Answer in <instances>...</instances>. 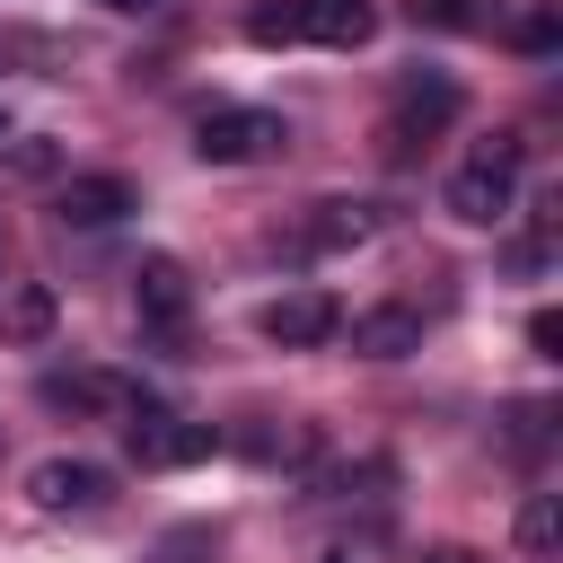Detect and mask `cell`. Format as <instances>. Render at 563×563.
<instances>
[{
  "label": "cell",
  "mask_w": 563,
  "mask_h": 563,
  "mask_svg": "<svg viewBox=\"0 0 563 563\" xmlns=\"http://www.w3.org/2000/svg\"><path fill=\"white\" fill-rule=\"evenodd\" d=\"M519 158H528V141H519V132H493V141L449 176V211H457L466 229L510 220V202H519Z\"/></svg>",
  "instance_id": "6da1fadb"
},
{
  "label": "cell",
  "mask_w": 563,
  "mask_h": 563,
  "mask_svg": "<svg viewBox=\"0 0 563 563\" xmlns=\"http://www.w3.org/2000/svg\"><path fill=\"white\" fill-rule=\"evenodd\" d=\"M290 150V123L264 114V106H211L194 123V158L202 167H255V158H282Z\"/></svg>",
  "instance_id": "7a4b0ae2"
},
{
  "label": "cell",
  "mask_w": 563,
  "mask_h": 563,
  "mask_svg": "<svg viewBox=\"0 0 563 563\" xmlns=\"http://www.w3.org/2000/svg\"><path fill=\"white\" fill-rule=\"evenodd\" d=\"M123 449H132V466H194V457L220 449V431L211 422H185V413H167L150 396H132L123 405Z\"/></svg>",
  "instance_id": "3957f363"
},
{
  "label": "cell",
  "mask_w": 563,
  "mask_h": 563,
  "mask_svg": "<svg viewBox=\"0 0 563 563\" xmlns=\"http://www.w3.org/2000/svg\"><path fill=\"white\" fill-rule=\"evenodd\" d=\"M457 106H466V88H457L449 70H405L396 114H387V158H405L413 141H431L440 123H457Z\"/></svg>",
  "instance_id": "277c9868"
},
{
  "label": "cell",
  "mask_w": 563,
  "mask_h": 563,
  "mask_svg": "<svg viewBox=\"0 0 563 563\" xmlns=\"http://www.w3.org/2000/svg\"><path fill=\"white\" fill-rule=\"evenodd\" d=\"M264 343H282V352H317V343H334L343 334V299L334 290H317V282H299V290H282V299H264Z\"/></svg>",
  "instance_id": "5b68a950"
},
{
  "label": "cell",
  "mask_w": 563,
  "mask_h": 563,
  "mask_svg": "<svg viewBox=\"0 0 563 563\" xmlns=\"http://www.w3.org/2000/svg\"><path fill=\"white\" fill-rule=\"evenodd\" d=\"M26 501H35V510H106V501H114V475L88 466V457H44V466L26 475Z\"/></svg>",
  "instance_id": "8992f818"
},
{
  "label": "cell",
  "mask_w": 563,
  "mask_h": 563,
  "mask_svg": "<svg viewBox=\"0 0 563 563\" xmlns=\"http://www.w3.org/2000/svg\"><path fill=\"white\" fill-rule=\"evenodd\" d=\"M132 308H141V325L176 334V325L194 317V282H185V264H176V255H141V264H132Z\"/></svg>",
  "instance_id": "52a82bcc"
},
{
  "label": "cell",
  "mask_w": 563,
  "mask_h": 563,
  "mask_svg": "<svg viewBox=\"0 0 563 563\" xmlns=\"http://www.w3.org/2000/svg\"><path fill=\"white\" fill-rule=\"evenodd\" d=\"M123 211H141V194H132L123 176H70V185L53 194V220H62V229H114Z\"/></svg>",
  "instance_id": "ba28073f"
},
{
  "label": "cell",
  "mask_w": 563,
  "mask_h": 563,
  "mask_svg": "<svg viewBox=\"0 0 563 563\" xmlns=\"http://www.w3.org/2000/svg\"><path fill=\"white\" fill-rule=\"evenodd\" d=\"M352 352H361V361H405V352H422V308H405V299L361 308V317H352Z\"/></svg>",
  "instance_id": "9c48e42d"
},
{
  "label": "cell",
  "mask_w": 563,
  "mask_h": 563,
  "mask_svg": "<svg viewBox=\"0 0 563 563\" xmlns=\"http://www.w3.org/2000/svg\"><path fill=\"white\" fill-rule=\"evenodd\" d=\"M53 413H123L141 387H123L114 369H44V387H35Z\"/></svg>",
  "instance_id": "30bf717a"
},
{
  "label": "cell",
  "mask_w": 563,
  "mask_h": 563,
  "mask_svg": "<svg viewBox=\"0 0 563 563\" xmlns=\"http://www.w3.org/2000/svg\"><path fill=\"white\" fill-rule=\"evenodd\" d=\"M378 229H387L378 202H317L308 229H299V246H308V255H343V246H369Z\"/></svg>",
  "instance_id": "8fae6325"
},
{
  "label": "cell",
  "mask_w": 563,
  "mask_h": 563,
  "mask_svg": "<svg viewBox=\"0 0 563 563\" xmlns=\"http://www.w3.org/2000/svg\"><path fill=\"white\" fill-rule=\"evenodd\" d=\"M299 18H308V35L334 44V53H352V44L378 35V9H369V0H299Z\"/></svg>",
  "instance_id": "7c38bea8"
},
{
  "label": "cell",
  "mask_w": 563,
  "mask_h": 563,
  "mask_svg": "<svg viewBox=\"0 0 563 563\" xmlns=\"http://www.w3.org/2000/svg\"><path fill=\"white\" fill-rule=\"evenodd\" d=\"M229 449H246L255 466H308V457H317V422H255V431H238Z\"/></svg>",
  "instance_id": "4fadbf2b"
},
{
  "label": "cell",
  "mask_w": 563,
  "mask_h": 563,
  "mask_svg": "<svg viewBox=\"0 0 563 563\" xmlns=\"http://www.w3.org/2000/svg\"><path fill=\"white\" fill-rule=\"evenodd\" d=\"M53 325H62V299H53L44 282H26V290L0 299V343H44Z\"/></svg>",
  "instance_id": "5bb4252c"
},
{
  "label": "cell",
  "mask_w": 563,
  "mask_h": 563,
  "mask_svg": "<svg viewBox=\"0 0 563 563\" xmlns=\"http://www.w3.org/2000/svg\"><path fill=\"white\" fill-rule=\"evenodd\" d=\"M405 18L431 26V35H493L501 26V0H405Z\"/></svg>",
  "instance_id": "9a60e30c"
},
{
  "label": "cell",
  "mask_w": 563,
  "mask_h": 563,
  "mask_svg": "<svg viewBox=\"0 0 563 563\" xmlns=\"http://www.w3.org/2000/svg\"><path fill=\"white\" fill-rule=\"evenodd\" d=\"M510 537H519V554H528V563H554V545H563V493H528Z\"/></svg>",
  "instance_id": "2e32d148"
},
{
  "label": "cell",
  "mask_w": 563,
  "mask_h": 563,
  "mask_svg": "<svg viewBox=\"0 0 563 563\" xmlns=\"http://www.w3.org/2000/svg\"><path fill=\"white\" fill-rule=\"evenodd\" d=\"M299 35H308L299 0H282V9H246V44H299Z\"/></svg>",
  "instance_id": "e0dca14e"
},
{
  "label": "cell",
  "mask_w": 563,
  "mask_h": 563,
  "mask_svg": "<svg viewBox=\"0 0 563 563\" xmlns=\"http://www.w3.org/2000/svg\"><path fill=\"white\" fill-rule=\"evenodd\" d=\"M545 440H554V405H545V396L510 405V449H545Z\"/></svg>",
  "instance_id": "ac0fdd59"
},
{
  "label": "cell",
  "mask_w": 563,
  "mask_h": 563,
  "mask_svg": "<svg viewBox=\"0 0 563 563\" xmlns=\"http://www.w3.org/2000/svg\"><path fill=\"white\" fill-rule=\"evenodd\" d=\"M53 167H62V141H44V132H26L9 150V176H53Z\"/></svg>",
  "instance_id": "d6986e66"
},
{
  "label": "cell",
  "mask_w": 563,
  "mask_h": 563,
  "mask_svg": "<svg viewBox=\"0 0 563 563\" xmlns=\"http://www.w3.org/2000/svg\"><path fill=\"white\" fill-rule=\"evenodd\" d=\"M554 44H563V18L554 9H528L519 18V53H554Z\"/></svg>",
  "instance_id": "ffe728a7"
},
{
  "label": "cell",
  "mask_w": 563,
  "mask_h": 563,
  "mask_svg": "<svg viewBox=\"0 0 563 563\" xmlns=\"http://www.w3.org/2000/svg\"><path fill=\"white\" fill-rule=\"evenodd\" d=\"M528 352H537V361H563V317H554V308L528 317Z\"/></svg>",
  "instance_id": "44dd1931"
},
{
  "label": "cell",
  "mask_w": 563,
  "mask_h": 563,
  "mask_svg": "<svg viewBox=\"0 0 563 563\" xmlns=\"http://www.w3.org/2000/svg\"><path fill=\"white\" fill-rule=\"evenodd\" d=\"M158 563H211V537H202V528H176V537L158 545Z\"/></svg>",
  "instance_id": "7402d4cb"
},
{
  "label": "cell",
  "mask_w": 563,
  "mask_h": 563,
  "mask_svg": "<svg viewBox=\"0 0 563 563\" xmlns=\"http://www.w3.org/2000/svg\"><path fill=\"white\" fill-rule=\"evenodd\" d=\"M545 264H554L545 238H519V246H510V273H545Z\"/></svg>",
  "instance_id": "603a6c76"
},
{
  "label": "cell",
  "mask_w": 563,
  "mask_h": 563,
  "mask_svg": "<svg viewBox=\"0 0 563 563\" xmlns=\"http://www.w3.org/2000/svg\"><path fill=\"white\" fill-rule=\"evenodd\" d=\"M422 563H475V545H431Z\"/></svg>",
  "instance_id": "cb8c5ba5"
},
{
  "label": "cell",
  "mask_w": 563,
  "mask_h": 563,
  "mask_svg": "<svg viewBox=\"0 0 563 563\" xmlns=\"http://www.w3.org/2000/svg\"><path fill=\"white\" fill-rule=\"evenodd\" d=\"M317 563H361V554H352V545H325V554H317Z\"/></svg>",
  "instance_id": "d4e9b609"
},
{
  "label": "cell",
  "mask_w": 563,
  "mask_h": 563,
  "mask_svg": "<svg viewBox=\"0 0 563 563\" xmlns=\"http://www.w3.org/2000/svg\"><path fill=\"white\" fill-rule=\"evenodd\" d=\"M106 9H158V0H106Z\"/></svg>",
  "instance_id": "484cf974"
},
{
  "label": "cell",
  "mask_w": 563,
  "mask_h": 563,
  "mask_svg": "<svg viewBox=\"0 0 563 563\" xmlns=\"http://www.w3.org/2000/svg\"><path fill=\"white\" fill-rule=\"evenodd\" d=\"M0 141H9V114H0Z\"/></svg>",
  "instance_id": "4316f807"
}]
</instances>
